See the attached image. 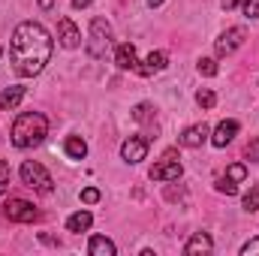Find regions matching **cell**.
I'll return each instance as SVG.
<instances>
[{
	"label": "cell",
	"mask_w": 259,
	"mask_h": 256,
	"mask_svg": "<svg viewBox=\"0 0 259 256\" xmlns=\"http://www.w3.org/2000/svg\"><path fill=\"white\" fill-rule=\"evenodd\" d=\"M58 39H61L64 49H75V46L81 42V33H78V27L72 24V18H61V21H58Z\"/></svg>",
	"instance_id": "cell-10"
},
{
	"label": "cell",
	"mask_w": 259,
	"mask_h": 256,
	"mask_svg": "<svg viewBox=\"0 0 259 256\" xmlns=\"http://www.w3.org/2000/svg\"><path fill=\"white\" fill-rule=\"evenodd\" d=\"M244 15L247 18H259V0H244Z\"/></svg>",
	"instance_id": "cell-28"
},
{
	"label": "cell",
	"mask_w": 259,
	"mask_h": 256,
	"mask_svg": "<svg viewBox=\"0 0 259 256\" xmlns=\"http://www.w3.org/2000/svg\"><path fill=\"white\" fill-rule=\"evenodd\" d=\"M166 66H169L166 52H151V55H148V61H145V66H139L136 72H142V75H154V72H163Z\"/></svg>",
	"instance_id": "cell-13"
},
{
	"label": "cell",
	"mask_w": 259,
	"mask_h": 256,
	"mask_svg": "<svg viewBox=\"0 0 259 256\" xmlns=\"http://www.w3.org/2000/svg\"><path fill=\"white\" fill-rule=\"evenodd\" d=\"M91 223H94L91 211H75V214L66 220V229H69V232H84V229H91Z\"/></svg>",
	"instance_id": "cell-18"
},
{
	"label": "cell",
	"mask_w": 259,
	"mask_h": 256,
	"mask_svg": "<svg viewBox=\"0 0 259 256\" xmlns=\"http://www.w3.org/2000/svg\"><path fill=\"white\" fill-rule=\"evenodd\" d=\"M208 136H211L208 124H193V127H187L178 136V142H181L184 148H202V145L208 142Z\"/></svg>",
	"instance_id": "cell-9"
},
{
	"label": "cell",
	"mask_w": 259,
	"mask_h": 256,
	"mask_svg": "<svg viewBox=\"0 0 259 256\" xmlns=\"http://www.w3.org/2000/svg\"><path fill=\"white\" fill-rule=\"evenodd\" d=\"M196 103H199L202 109H214V106H217V94H214L211 88H199V94H196Z\"/></svg>",
	"instance_id": "cell-19"
},
{
	"label": "cell",
	"mask_w": 259,
	"mask_h": 256,
	"mask_svg": "<svg viewBox=\"0 0 259 256\" xmlns=\"http://www.w3.org/2000/svg\"><path fill=\"white\" fill-rule=\"evenodd\" d=\"M64 151L69 160H84V154H88V145H84V139L81 136H69L64 142Z\"/></svg>",
	"instance_id": "cell-17"
},
{
	"label": "cell",
	"mask_w": 259,
	"mask_h": 256,
	"mask_svg": "<svg viewBox=\"0 0 259 256\" xmlns=\"http://www.w3.org/2000/svg\"><path fill=\"white\" fill-rule=\"evenodd\" d=\"M49 133V121L39 112H21L12 124V145L15 148H33L46 139Z\"/></svg>",
	"instance_id": "cell-2"
},
{
	"label": "cell",
	"mask_w": 259,
	"mask_h": 256,
	"mask_svg": "<svg viewBox=\"0 0 259 256\" xmlns=\"http://www.w3.org/2000/svg\"><path fill=\"white\" fill-rule=\"evenodd\" d=\"M211 247H214V241H211L205 232H196L193 238L184 244V253H187V256H193V253H211Z\"/></svg>",
	"instance_id": "cell-15"
},
{
	"label": "cell",
	"mask_w": 259,
	"mask_h": 256,
	"mask_svg": "<svg viewBox=\"0 0 259 256\" xmlns=\"http://www.w3.org/2000/svg\"><path fill=\"white\" fill-rule=\"evenodd\" d=\"M109 42H112V27H109V21L106 18H94L91 21V42H88V52H91V58H103L106 55V49H109Z\"/></svg>",
	"instance_id": "cell-4"
},
{
	"label": "cell",
	"mask_w": 259,
	"mask_h": 256,
	"mask_svg": "<svg viewBox=\"0 0 259 256\" xmlns=\"http://www.w3.org/2000/svg\"><path fill=\"white\" fill-rule=\"evenodd\" d=\"M244 157H247L250 163H259V139H250V142H247V148H244Z\"/></svg>",
	"instance_id": "cell-24"
},
{
	"label": "cell",
	"mask_w": 259,
	"mask_h": 256,
	"mask_svg": "<svg viewBox=\"0 0 259 256\" xmlns=\"http://www.w3.org/2000/svg\"><path fill=\"white\" fill-rule=\"evenodd\" d=\"M9 178H12V172H9V163H6V160H0V196L9 190Z\"/></svg>",
	"instance_id": "cell-23"
},
{
	"label": "cell",
	"mask_w": 259,
	"mask_h": 256,
	"mask_svg": "<svg viewBox=\"0 0 259 256\" xmlns=\"http://www.w3.org/2000/svg\"><path fill=\"white\" fill-rule=\"evenodd\" d=\"M238 3H241V0H223V9H235Z\"/></svg>",
	"instance_id": "cell-31"
},
{
	"label": "cell",
	"mask_w": 259,
	"mask_h": 256,
	"mask_svg": "<svg viewBox=\"0 0 259 256\" xmlns=\"http://www.w3.org/2000/svg\"><path fill=\"white\" fill-rule=\"evenodd\" d=\"M81 202H84V205L100 202V190H97V187H84V190H81Z\"/></svg>",
	"instance_id": "cell-27"
},
{
	"label": "cell",
	"mask_w": 259,
	"mask_h": 256,
	"mask_svg": "<svg viewBox=\"0 0 259 256\" xmlns=\"http://www.w3.org/2000/svg\"><path fill=\"white\" fill-rule=\"evenodd\" d=\"M21 100H24V88H21V84H12V88H6V91L0 94V109H3V112H15Z\"/></svg>",
	"instance_id": "cell-12"
},
{
	"label": "cell",
	"mask_w": 259,
	"mask_h": 256,
	"mask_svg": "<svg viewBox=\"0 0 259 256\" xmlns=\"http://www.w3.org/2000/svg\"><path fill=\"white\" fill-rule=\"evenodd\" d=\"M181 178V163L175 160V151H166V157L151 169V181H178Z\"/></svg>",
	"instance_id": "cell-7"
},
{
	"label": "cell",
	"mask_w": 259,
	"mask_h": 256,
	"mask_svg": "<svg viewBox=\"0 0 259 256\" xmlns=\"http://www.w3.org/2000/svg\"><path fill=\"white\" fill-rule=\"evenodd\" d=\"M214 187H217V193H226V196H235V193H238V184H235L232 178H226V175H220V178L214 181Z\"/></svg>",
	"instance_id": "cell-20"
},
{
	"label": "cell",
	"mask_w": 259,
	"mask_h": 256,
	"mask_svg": "<svg viewBox=\"0 0 259 256\" xmlns=\"http://www.w3.org/2000/svg\"><path fill=\"white\" fill-rule=\"evenodd\" d=\"M235 133H238V121H223L220 127L214 130V136H211V145H214V148H226V145L235 139Z\"/></svg>",
	"instance_id": "cell-11"
},
{
	"label": "cell",
	"mask_w": 259,
	"mask_h": 256,
	"mask_svg": "<svg viewBox=\"0 0 259 256\" xmlns=\"http://www.w3.org/2000/svg\"><path fill=\"white\" fill-rule=\"evenodd\" d=\"M72 6L75 9H84V6H91V0H72Z\"/></svg>",
	"instance_id": "cell-30"
},
{
	"label": "cell",
	"mask_w": 259,
	"mask_h": 256,
	"mask_svg": "<svg viewBox=\"0 0 259 256\" xmlns=\"http://www.w3.org/2000/svg\"><path fill=\"white\" fill-rule=\"evenodd\" d=\"M151 115H154V106H151V103H139V106L133 109V121H139V124H145Z\"/></svg>",
	"instance_id": "cell-21"
},
{
	"label": "cell",
	"mask_w": 259,
	"mask_h": 256,
	"mask_svg": "<svg viewBox=\"0 0 259 256\" xmlns=\"http://www.w3.org/2000/svg\"><path fill=\"white\" fill-rule=\"evenodd\" d=\"M244 208L247 211H259V187H253V190L244 196Z\"/></svg>",
	"instance_id": "cell-25"
},
{
	"label": "cell",
	"mask_w": 259,
	"mask_h": 256,
	"mask_svg": "<svg viewBox=\"0 0 259 256\" xmlns=\"http://www.w3.org/2000/svg\"><path fill=\"white\" fill-rule=\"evenodd\" d=\"M121 154L127 163H142L148 157V139L145 136H130L127 142L121 145Z\"/></svg>",
	"instance_id": "cell-8"
},
{
	"label": "cell",
	"mask_w": 259,
	"mask_h": 256,
	"mask_svg": "<svg viewBox=\"0 0 259 256\" xmlns=\"http://www.w3.org/2000/svg\"><path fill=\"white\" fill-rule=\"evenodd\" d=\"M3 214H6V220H12V223H33V220H39V211H36L27 199H9Z\"/></svg>",
	"instance_id": "cell-5"
},
{
	"label": "cell",
	"mask_w": 259,
	"mask_h": 256,
	"mask_svg": "<svg viewBox=\"0 0 259 256\" xmlns=\"http://www.w3.org/2000/svg\"><path fill=\"white\" fill-rule=\"evenodd\" d=\"M199 72H202V75H217V64H214L211 58H202V61H199Z\"/></svg>",
	"instance_id": "cell-26"
},
{
	"label": "cell",
	"mask_w": 259,
	"mask_h": 256,
	"mask_svg": "<svg viewBox=\"0 0 259 256\" xmlns=\"http://www.w3.org/2000/svg\"><path fill=\"white\" fill-rule=\"evenodd\" d=\"M115 64L121 69H139V61H136V49L130 42H121L118 52H115Z\"/></svg>",
	"instance_id": "cell-14"
},
{
	"label": "cell",
	"mask_w": 259,
	"mask_h": 256,
	"mask_svg": "<svg viewBox=\"0 0 259 256\" xmlns=\"http://www.w3.org/2000/svg\"><path fill=\"white\" fill-rule=\"evenodd\" d=\"M21 181H24L27 187H33L36 193H42V196H49V193L55 190L52 175H49L39 163H33V160H24V163H21Z\"/></svg>",
	"instance_id": "cell-3"
},
{
	"label": "cell",
	"mask_w": 259,
	"mask_h": 256,
	"mask_svg": "<svg viewBox=\"0 0 259 256\" xmlns=\"http://www.w3.org/2000/svg\"><path fill=\"white\" fill-rule=\"evenodd\" d=\"M9 58H12V69L18 75H24V78L39 75L52 58V39H49L46 27L36 21H21L12 33Z\"/></svg>",
	"instance_id": "cell-1"
},
{
	"label": "cell",
	"mask_w": 259,
	"mask_h": 256,
	"mask_svg": "<svg viewBox=\"0 0 259 256\" xmlns=\"http://www.w3.org/2000/svg\"><path fill=\"white\" fill-rule=\"evenodd\" d=\"M241 256H259V235L253 241H247L244 247H241Z\"/></svg>",
	"instance_id": "cell-29"
},
{
	"label": "cell",
	"mask_w": 259,
	"mask_h": 256,
	"mask_svg": "<svg viewBox=\"0 0 259 256\" xmlns=\"http://www.w3.org/2000/svg\"><path fill=\"white\" fill-rule=\"evenodd\" d=\"M39 6H42V9H52V6H55V0H39Z\"/></svg>",
	"instance_id": "cell-32"
},
{
	"label": "cell",
	"mask_w": 259,
	"mask_h": 256,
	"mask_svg": "<svg viewBox=\"0 0 259 256\" xmlns=\"http://www.w3.org/2000/svg\"><path fill=\"white\" fill-rule=\"evenodd\" d=\"M226 178H232L235 184H238V181H244V178H247V166H241V163H232V166L226 169Z\"/></svg>",
	"instance_id": "cell-22"
},
{
	"label": "cell",
	"mask_w": 259,
	"mask_h": 256,
	"mask_svg": "<svg viewBox=\"0 0 259 256\" xmlns=\"http://www.w3.org/2000/svg\"><path fill=\"white\" fill-rule=\"evenodd\" d=\"M88 253L91 256H115V244L106 235H94L91 244H88Z\"/></svg>",
	"instance_id": "cell-16"
},
{
	"label": "cell",
	"mask_w": 259,
	"mask_h": 256,
	"mask_svg": "<svg viewBox=\"0 0 259 256\" xmlns=\"http://www.w3.org/2000/svg\"><path fill=\"white\" fill-rule=\"evenodd\" d=\"M160 3H163V0H148V6H151V9H154V6H160Z\"/></svg>",
	"instance_id": "cell-33"
},
{
	"label": "cell",
	"mask_w": 259,
	"mask_h": 256,
	"mask_svg": "<svg viewBox=\"0 0 259 256\" xmlns=\"http://www.w3.org/2000/svg\"><path fill=\"white\" fill-rule=\"evenodd\" d=\"M244 39H247V30H244V27H229V30L220 33V39L214 42V52H217L220 58H226V55H232L235 49H241Z\"/></svg>",
	"instance_id": "cell-6"
}]
</instances>
